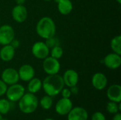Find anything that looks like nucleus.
<instances>
[{
  "label": "nucleus",
  "instance_id": "nucleus-37",
  "mask_svg": "<svg viewBox=\"0 0 121 120\" xmlns=\"http://www.w3.org/2000/svg\"><path fill=\"white\" fill-rule=\"evenodd\" d=\"M2 120H8L7 119H4V118H2Z\"/></svg>",
  "mask_w": 121,
  "mask_h": 120
},
{
  "label": "nucleus",
  "instance_id": "nucleus-22",
  "mask_svg": "<svg viewBox=\"0 0 121 120\" xmlns=\"http://www.w3.org/2000/svg\"><path fill=\"white\" fill-rule=\"evenodd\" d=\"M11 109V102L8 99H0V114L6 115Z\"/></svg>",
  "mask_w": 121,
  "mask_h": 120
},
{
  "label": "nucleus",
  "instance_id": "nucleus-10",
  "mask_svg": "<svg viewBox=\"0 0 121 120\" xmlns=\"http://www.w3.org/2000/svg\"><path fill=\"white\" fill-rule=\"evenodd\" d=\"M11 16L13 19L18 23H23L28 17V11L24 5L16 4L12 9Z\"/></svg>",
  "mask_w": 121,
  "mask_h": 120
},
{
  "label": "nucleus",
  "instance_id": "nucleus-30",
  "mask_svg": "<svg viewBox=\"0 0 121 120\" xmlns=\"http://www.w3.org/2000/svg\"><path fill=\"white\" fill-rule=\"evenodd\" d=\"M11 45H12L15 49L16 48H18V47H19V45H20V42H19V41L18 40H16V39H13V40H12V42H11V44H10Z\"/></svg>",
  "mask_w": 121,
  "mask_h": 120
},
{
  "label": "nucleus",
  "instance_id": "nucleus-1",
  "mask_svg": "<svg viewBox=\"0 0 121 120\" xmlns=\"http://www.w3.org/2000/svg\"><path fill=\"white\" fill-rule=\"evenodd\" d=\"M65 86L62 76L57 74L48 75L42 82V88L46 95L55 97L60 93Z\"/></svg>",
  "mask_w": 121,
  "mask_h": 120
},
{
  "label": "nucleus",
  "instance_id": "nucleus-38",
  "mask_svg": "<svg viewBox=\"0 0 121 120\" xmlns=\"http://www.w3.org/2000/svg\"><path fill=\"white\" fill-rule=\"evenodd\" d=\"M0 24H1V22H0Z\"/></svg>",
  "mask_w": 121,
  "mask_h": 120
},
{
  "label": "nucleus",
  "instance_id": "nucleus-23",
  "mask_svg": "<svg viewBox=\"0 0 121 120\" xmlns=\"http://www.w3.org/2000/svg\"><path fill=\"white\" fill-rule=\"evenodd\" d=\"M50 57L57 59H60L63 56L64 51L60 45H57L51 48V50H50Z\"/></svg>",
  "mask_w": 121,
  "mask_h": 120
},
{
  "label": "nucleus",
  "instance_id": "nucleus-24",
  "mask_svg": "<svg viewBox=\"0 0 121 120\" xmlns=\"http://www.w3.org/2000/svg\"><path fill=\"white\" fill-rule=\"evenodd\" d=\"M45 43L46 44V45L48 47L49 49H51V48H52L55 46H57V45H60V41L59 38L55 37V35L53 37H51L50 38L46 39Z\"/></svg>",
  "mask_w": 121,
  "mask_h": 120
},
{
  "label": "nucleus",
  "instance_id": "nucleus-26",
  "mask_svg": "<svg viewBox=\"0 0 121 120\" xmlns=\"http://www.w3.org/2000/svg\"><path fill=\"white\" fill-rule=\"evenodd\" d=\"M91 120H106L105 115L101 112H96L91 116Z\"/></svg>",
  "mask_w": 121,
  "mask_h": 120
},
{
  "label": "nucleus",
  "instance_id": "nucleus-20",
  "mask_svg": "<svg viewBox=\"0 0 121 120\" xmlns=\"http://www.w3.org/2000/svg\"><path fill=\"white\" fill-rule=\"evenodd\" d=\"M111 47L114 53L121 54V36L116 35L111 41Z\"/></svg>",
  "mask_w": 121,
  "mask_h": 120
},
{
  "label": "nucleus",
  "instance_id": "nucleus-19",
  "mask_svg": "<svg viewBox=\"0 0 121 120\" xmlns=\"http://www.w3.org/2000/svg\"><path fill=\"white\" fill-rule=\"evenodd\" d=\"M28 91L30 93H36L42 88V81L38 78L33 77L28 81Z\"/></svg>",
  "mask_w": 121,
  "mask_h": 120
},
{
  "label": "nucleus",
  "instance_id": "nucleus-12",
  "mask_svg": "<svg viewBox=\"0 0 121 120\" xmlns=\"http://www.w3.org/2000/svg\"><path fill=\"white\" fill-rule=\"evenodd\" d=\"M19 79L23 81L28 82L30 79H32L35 76V69L34 68L28 64H23L18 71Z\"/></svg>",
  "mask_w": 121,
  "mask_h": 120
},
{
  "label": "nucleus",
  "instance_id": "nucleus-18",
  "mask_svg": "<svg viewBox=\"0 0 121 120\" xmlns=\"http://www.w3.org/2000/svg\"><path fill=\"white\" fill-rule=\"evenodd\" d=\"M57 9L62 15H68L73 9L72 2L70 0H60L57 2Z\"/></svg>",
  "mask_w": 121,
  "mask_h": 120
},
{
  "label": "nucleus",
  "instance_id": "nucleus-16",
  "mask_svg": "<svg viewBox=\"0 0 121 120\" xmlns=\"http://www.w3.org/2000/svg\"><path fill=\"white\" fill-rule=\"evenodd\" d=\"M107 98L110 101L119 103L121 102V86L119 84L110 86L106 92Z\"/></svg>",
  "mask_w": 121,
  "mask_h": 120
},
{
  "label": "nucleus",
  "instance_id": "nucleus-15",
  "mask_svg": "<svg viewBox=\"0 0 121 120\" xmlns=\"http://www.w3.org/2000/svg\"><path fill=\"white\" fill-rule=\"evenodd\" d=\"M91 83L95 89L98 91H102L106 87L108 84V79L104 74L101 72H97L93 75Z\"/></svg>",
  "mask_w": 121,
  "mask_h": 120
},
{
  "label": "nucleus",
  "instance_id": "nucleus-36",
  "mask_svg": "<svg viewBox=\"0 0 121 120\" xmlns=\"http://www.w3.org/2000/svg\"><path fill=\"white\" fill-rule=\"evenodd\" d=\"M43 1H50L52 0H43Z\"/></svg>",
  "mask_w": 121,
  "mask_h": 120
},
{
  "label": "nucleus",
  "instance_id": "nucleus-33",
  "mask_svg": "<svg viewBox=\"0 0 121 120\" xmlns=\"http://www.w3.org/2000/svg\"><path fill=\"white\" fill-rule=\"evenodd\" d=\"M116 1H117L119 4H121V0H116Z\"/></svg>",
  "mask_w": 121,
  "mask_h": 120
},
{
  "label": "nucleus",
  "instance_id": "nucleus-6",
  "mask_svg": "<svg viewBox=\"0 0 121 120\" xmlns=\"http://www.w3.org/2000/svg\"><path fill=\"white\" fill-rule=\"evenodd\" d=\"M15 38V31L12 26L5 24L0 26V45H9Z\"/></svg>",
  "mask_w": 121,
  "mask_h": 120
},
{
  "label": "nucleus",
  "instance_id": "nucleus-28",
  "mask_svg": "<svg viewBox=\"0 0 121 120\" xmlns=\"http://www.w3.org/2000/svg\"><path fill=\"white\" fill-rule=\"evenodd\" d=\"M7 88H8L7 85L1 79H0V97L6 93Z\"/></svg>",
  "mask_w": 121,
  "mask_h": 120
},
{
  "label": "nucleus",
  "instance_id": "nucleus-34",
  "mask_svg": "<svg viewBox=\"0 0 121 120\" xmlns=\"http://www.w3.org/2000/svg\"><path fill=\"white\" fill-rule=\"evenodd\" d=\"M45 120H53V119H52V118H47V119H45Z\"/></svg>",
  "mask_w": 121,
  "mask_h": 120
},
{
  "label": "nucleus",
  "instance_id": "nucleus-14",
  "mask_svg": "<svg viewBox=\"0 0 121 120\" xmlns=\"http://www.w3.org/2000/svg\"><path fill=\"white\" fill-rule=\"evenodd\" d=\"M67 115V120H88L89 118L86 110L82 107L72 108Z\"/></svg>",
  "mask_w": 121,
  "mask_h": 120
},
{
  "label": "nucleus",
  "instance_id": "nucleus-25",
  "mask_svg": "<svg viewBox=\"0 0 121 120\" xmlns=\"http://www.w3.org/2000/svg\"><path fill=\"white\" fill-rule=\"evenodd\" d=\"M106 110L108 111V112H109L110 114H113V115L119 112L120 110L118 109V103L110 101L109 103H108L106 105Z\"/></svg>",
  "mask_w": 121,
  "mask_h": 120
},
{
  "label": "nucleus",
  "instance_id": "nucleus-32",
  "mask_svg": "<svg viewBox=\"0 0 121 120\" xmlns=\"http://www.w3.org/2000/svg\"><path fill=\"white\" fill-rule=\"evenodd\" d=\"M26 2V0H16V4H21V5H23Z\"/></svg>",
  "mask_w": 121,
  "mask_h": 120
},
{
  "label": "nucleus",
  "instance_id": "nucleus-8",
  "mask_svg": "<svg viewBox=\"0 0 121 120\" xmlns=\"http://www.w3.org/2000/svg\"><path fill=\"white\" fill-rule=\"evenodd\" d=\"M1 79L7 85L11 86L17 83L19 81V76L18 71L13 68L5 69L1 75Z\"/></svg>",
  "mask_w": 121,
  "mask_h": 120
},
{
  "label": "nucleus",
  "instance_id": "nucleus-17",
  "mask_svg": "<svg viewBox=\"0 0 121 120\" xmlns=\"http://www.w3.org/2000/svg\"><path fill=\"white\" fill-rule=\"evenodd\" d=\"M15 48L9 45H3L0 50V59L3 62H10L15 56Z\"/></svg>",
  "mask_w": 121,
  "mask_h": 120
},
{
  "label": "nucleus",
  "instance_id": "nucleus-31",
  "mask_svg": "<svg viewBox=\"0 0 121 120\" xmlns=\"http://www.w3.org/2000/svg\"><path fill=\"white\" fill-rule=\"evenodd\" d=\"M112 120H121V114L118 112L116 114H114V116Z\"/></svg>",
  "mask_w": 121,
  "mask_h": 120
},
{
  "label": "nucleus",
  "instance_id": "nucleus-3",
  "mask_svg": "<svg viewBox=\"0 0 121 120\" xmlns=\"http://www.w3.org/2000/svg\"><path fill=\"white\" fill-rule=\"evenodd\" d=\"M39 101L36 95L33 93H24L18 100V108L21 112L28 115L33 113L38 108Z\"/></svg>",
  "mask_w": 121,
  "mask_h": 120
},
{
  "label": "nucleus",
  "instance_id": "nucleus-7",
  "mask_svg": "<svg viewBox=\"0 0 121 120\" xmlns=\"http://www.w3.org/2000/svg\"><path fill=\"white\" fill-rule=\"evenodd\" d=\"M31 52L33 55L38 59H44L50 54V49L44 42L38 41L32 46Z\"/></svg>",
  "mask_w": 121,
  "mask_h": 120
},
{
  "label": "nucleus",
  "instance_id": "nucleus-29",
  "mask_svg": "<svg viewBox=\"0 0 121 120\" xmlns=\"http://www.w3.org/2000/svg\"><path fill=\"white\" fill-rule=\"evenodd\" d=\"M70 91H71V93L72 95H77L79 93V88L77 86H72V87H70Z\"/></svg>",
  "mask_w": 121,
  "mask_h": 120
},
{
  "label": "nucleus",
  "instance_id": "nucleus-4",
  "mask_svg": "<svg viewBox=\"0 0 121 120\" xmlns=\"http://www.w3.org/2000/svg\"><path fill=\"white\" fill-rule=\"evenodd\" d=\"M25 93V88L19 83H15L7 88L6 95L10 102H18Z\"/></svg>",
  "mask_w": 121,
  "mask_h": 120
},
{
  "label": "nucleus",
  "instance_id": "nucleus-2",
  "mask_svg": "<svg viewBox=\"0 0 121 120\" xmlns=\"http://www.w3.org/2000/svg\"><path fill=\"white\" fill-rule=\"evenodd\" d=\"M36 33L42 38L46 40L55 35L56 25L54 21L48 16L41 18L36 24Z\"/></svg>",
  "mask_w": 121,
  "mask_h": 120
},
{
  "label": "nucleus",
  "instance_id": "nucleus-21",
  "mask_svg": "<svg viewBox=\"0 0 121 120\" xmlns=\"http://www.w3.org/2000/svg\"><path fill=\"white\" fill-rule=\"evenodd\" d=\"M53 104L52 97L50 95H45L43 96L40 100V105L44 110H49L52 108Z\"/></svg>",
  "mask_w": 121,
  "mask_h": 120
},
{
  "label": "nucleus",
  "instance_id": "nucleus-5",
  "mask_svg": "<svg viewBox=\"0 0 121 120\" xmlns=\"http://www.w3.org/2000/svg\"><path fill=\"white\" fill-rule=\"evenodd\" d=\"M43 69L48 75L58 74L60 70V63L59 59L48 56L43 59Z\"/></svg>",
  "mask_w": 121,
  "mask_h": 120
},
{
  "label": "nucleus",
  "instance_id": "nucleus-11",
  "mask_svg": "<svg viewBox=\"0 0 121 120\" xmlns=\"http://www.w3.org/2000/svg\"><path fill=\"white\" fill-rule=\"evenodd\" d=\"M104 64L110 69H117L121 65V55L114 52L110 53L104 57Z\"/></svg>",
  "mask_w": 121,
  "mask_h": 120
},
{
  "label": "nucleus",
  "instance_id": "nucleus-9",
  "mask_svg": "<svg viewBox=\"0 0 121 120\" xmlns=\"http://www.w3.org/2000/svg\"><path fill=\"white\" fill-rule=\"evenodd\" d=\"M73 104L69 98H62L55 105V112L59 115H67L69 111L72 109Z\"/></svg>",
  "mask_w": 121,
  "mask_h": 120
},
{
  "label": "nucleus",
  "instance_id": "nucleus-35",
  "mask_svg": "<svg viewBox=\"0 0 121 120\" xmlns=\"http://www.w3.org/2000/svg\"><path fill=\"white\" fill-rule=\"evenodd\" d=\"M2 118H3V117H2V115L0 114V120H2Z\"/></svg>",
  "mask_w": 121,
  "mask_h": 120
},
{
  "label": "nucleus",
  "instance_id": "nucleus-13",
  "mask_svg": "<svg viewBox=\"0 0 121 120\" xmlns=\"http://www.w3.org/2000/svg\"><path fill=\"white\" fill-rule=\"evenodd\" d=\"M62 79L65 86L68 88L77 86L79 82V74L74 69H67L62 76Z\"/></svg>",
  "mask_w": 121,
  "mask_h": 120
},
{
  "label": "nucleus",
  "instance_id": "nucleus-27",
  "mask_svg": "<svg viewBox=\"0 0 121 120\" xmlns=\"http://www.w3.org/2000/svg\"><path fill=\"white\" fill-rule=\"evenodd\" d=\"M60 93L62 95V98H70V97L72 95L69 88H63L62 90L61 91Z\"/></svg>",
  "mask_w": 121,
  "mask_h": 120
}]
</instances>
